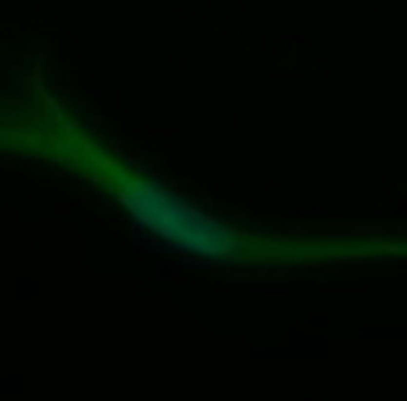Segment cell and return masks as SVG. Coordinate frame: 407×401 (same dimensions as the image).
<instances>
[{"label": "cell", "instance_id": "1", "mask_svg": "<svg viewBox=\"0 0 407 401\" xmlns=\"http://www.w3.org/2000/svg\"><path fill=\"white\" fill-rule=\"evenodd\" d=\"M115 192L139 226L179 251L223 262L240 254V237L234 231L154 181L123 176L115 178Z\"/></svg>", "mask_w": 407, "mask_h": 401}]
</instances>
